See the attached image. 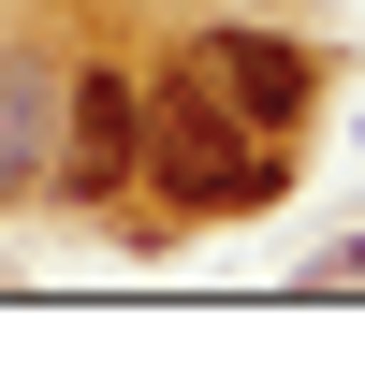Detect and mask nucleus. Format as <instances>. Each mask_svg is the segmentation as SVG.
<instances>
[{
    "label": "nucleus",
    "mask_w": 365,
    "mask_h": 365,
    "mask_svg": "<svg viewBox=\"0 0 365 365\" xmlns=\"http://www.w3.org/2000/svg\"><path fill=\"white\" fill-rule=\"evenodd\" d=\"M44 103H58V88H44V58H0V205L44 175Z\"/></svg>",
    "instance_id": "4"
},
{
    "label": "nucleus",
    "mask_w": 365,
    "mask_h": 365,
    "mask_svg": "<svg viewBox=\"0 0 365 365\" xmlns=\"http://www.w3.org/2000/svg\"><path fill=\"white\" fill-rule=\"evenodd\" d=\"M205 88H220L249 132H292L307 117V44H278V29H205V58H190Z\"/></svg>",
    "instance_id": "3"
},
{
    "label": "nucleus",
    "mask_w": 365,
    "mask_h": 365,
    "mask_svg": "<svg viewBox=\"0 0 365 365\" xmlns=\"http://www.w3.org/2000/svg\"><path fill=\"white\" fill-rule=\"evenodd\" d=\"M336 278H365V234H351V249H336Z\"/></svg>",
    "instance_id": "5"
},
{
    "label": "nucleus",
    "mask_w": 365,
    "mask_h": 365,
    "mask_svg": "<svg viewBox=\"0 0 365 365\" xmlns=\"http://www.w3.org/2000/svg\"><path fill=\"white\" fill-rule=\"evenodd\" d=\"M146 175H161L190 220H234V205L278 190V132H249L205 73H161V103H146Z\"/></svg>",
    "instance_id": "1"
},
{
    "label": "nucleus",
    "mask_w": 365,
    "mask_h": 365,
    "mask_svg": "<svg viewBox=\"0 0 365 365\" xmlns=\"http://www.w3.org/2000/svg\"><path fill=\"white\" fill-rule=\"evenodd\" d=\"M44 175L88 190V205L146 175V103H132V73H73V117H58V161H44Z\"/></svg>",
    "instance_id": "2"
}]
</instances>
